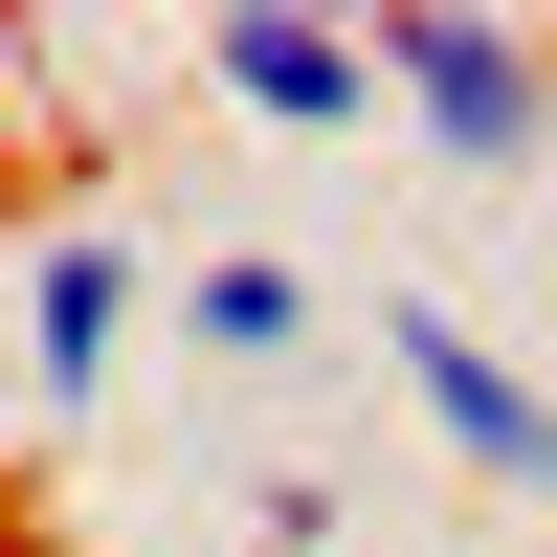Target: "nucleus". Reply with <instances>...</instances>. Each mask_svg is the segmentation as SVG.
Returning <instances> with one entry per match:
<instances>
[{"label": "nucleus", "mask_w": 557, "mask_h": 557, "mask_svg": "<svg viewBox=\"0 0 557 557\" xmlns=\"http://www.w3.org/2000/svg\"><path fill=\"white\" fill-rule=\"evenodd\" d=\"M357 335H380V380L424 401V446H446V469H491V491H535V513H557V401H535V380H513V357H491L446 290H380Z\"/></svg>", "instance_id": "2"}, {"label": "nucleus", "mask_w": 557, "mask_h": 557, "mask_svg": "<svg viewBox=\"0 0 557 557\" xmlns=\"http://www.w3.org/2000/svg\"><path fill=\"white\" fill-rule=\"evenodd\" d=\"M134 312H157V268H134L112 223H45V246H23V401H45V424H89V401H112Z\"/></svg>", "instance_id": "4"}, {"label": "nucleus", "mask_w": 557, "mask_h": 557, "mask_svg": "<svg viewBox=\"0 0 557 557\" xmlns=\"http://www.w3.org/2000/svg\"><path fill=\"white\" fill-rule=\"evenodd\" d=\"M380 112L424 134L446 178H535L557 157V45L491 23V0H401V23H380Z\"/></svg>", "instance_id": "1"}, {"label": "nucleus", "mask_w": 557, "mask_h": 557, "mask_svg": "<svg viewBox=\"0 0 557 557\" xmlns=\"http://www.w3.org/2000/svg\"><path fill=\"white\" fill-rule=\"evenodd\" d=\"M312 312H335V290H312L290 246H201V268H178V357H201V380H268V357H312Z\"/></svg>", "instance_id": "5"}, {"label": "nucleus", "mask_w": 557, "mask_h": 557, "mask_svg": "<svg viewBox=\"0 0 557 557\" xmlns=\"http://www.w3.org/2000/svg\"><path fill=\"white\" fill-rule=\"evenodd\" d=\"M201 89L246 134H357L380 112V23H312V0H223L201 23Z\"/></svg>", "instance_id": "3"}, {"label": "nucleus", "mask_w": 557, "mask_h": 557, "mask_svg": "<svg viewBox=\"0 0 557 557\" xmlns=\"http://www.w3.org/2000/svg\"><path fill=\"white\" fill-rule=\"evenodd\" d=\"M335 535H357L335 469H246V557H335Z\"/></svg>", "instance_id": "6"}]
</instances>
